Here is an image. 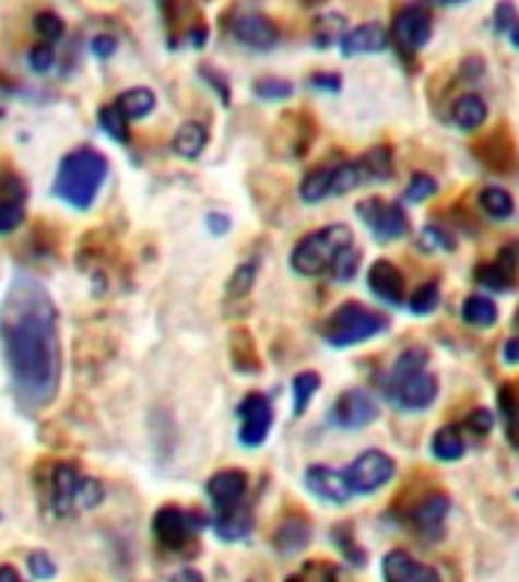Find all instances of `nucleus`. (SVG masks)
<instances>
[{"label": "nucleus", "mask_w": 519, "mask_h": 582, "mask_svg": "<svg viewBox=\"0 0 519 582\" xmlns=\"http://www.w3.org/2000/svg\"><path fill=\"white\" fill-rule=\"evenodd\" d=\"M3 358L10 370L15 404L25 413L49 406L61 385V340H58V312L49 292L31 276H19L0 316Z\"/></svg>", "instance_id": "nucleus-1"}, {"label": "nucleus", "mask_w": 519, "mask_h": 582, "mask_svg": "<svg viewBox=\"0 0 519 582\" xmlns=\"http://www.w3.org/2000/svg\"><path fill=\"white\" fill-rule=\"evenodd\" d=\"M109 162L107 155L97 150L80 146L64 155V162L58 167L52 194L58 201H64L73 210H89L95 203L97 191L107 182Z\"/></svg>", "instance_id": "nucleus-2"}, {"label": "nucleus", "mask_w": 519, "mask_h": 582, "mask_svg": "<svg viewBox=\"0 0 519 582\" xmlns=\"http://www.w3.org/2000/svg\"><path fill=\"white\" fill-rule=\"evenodd\" d=\"M353 244V230L346 225H328V228H319L314 234H307L295 252H292V268L300 273V276H319L334 268V261L350 249Z\"/></svg>", "instance_id": "nucleus-3"}, {"label": "nucleus", "mask_w": 519, "mask_h": 582, "mask_svg": "<svg viewBox=\"0 0 519 582\" xmlns=\"http://www.w3.org/2000/svg\"><path fill=\"white\" fill-rule=\"evenodd\" d=\"M386 328H389V319L382 312L370 310L365 304L346 300L328 316V322L322 325V337L328 340V346L346 349V346H355L362 340L377 337Z\"/></svg>", "instance_id": "nucleus-4"}, {"label": "nucleus", "mask_w": 519, "mask_h": 582, "mask_svg": "<svg viewBox=\"0 0 519 582\" xmlns=\"http://www.w3.org/2000/svg\"><path fill=\"white\" fill-rule=\"evenodd\" d=\"M204 525L207 519L198 513V510L189 513V510L170 507V503L152 515V534H155V541L162 543L164 549H174V553H177V549H186Z\"/></svg>", "instance_id": "nucleus-5"}, {"label": "nucleus", "mask_w": 519, "mask_h": 582, "mask_svg": "<svg viewBox=\"0 0 519 582\" xmlns=\"http://www.w3.org/2000/svg\"><path fill=\"white\" fill-rule=\"evenodd\" d=\"M343 474H346V483L353 488V495H374V491H380L382 486L392 483V476H396V459L380 452V449H368V452H362Z\"/></svg>", "instance_id": "nucleus-6"}, {"label": "nucleus", "mask_w": 519, "mask_h": 582, "mask_svg": "<svg viewBox=\"0 0 519 582\" xmlns=\"http://www.w3.org/2000/svg\"><path fill=\"white\" fill-rule=\"evenodd\" d=\"M389 40L396 43V49L404 55H413L432 40V13L425 3H408L404 10H398L392 25H389Z\"/></svg>", "instance_id": "nucleus-7"}, {"label": "nucleus", "mask_w": 519, "mask_h": 582, "mask_svg": "<svg viewBox=\"0 0 519 582\" xmlns=\"http://www.w3.org/2000/svg\"><path fill=\"white\" fill-rule=\"evenodd\" d=\"M237 416H240V443L244 447H261L273 428L271 401L264 394H246L237 406Z\"/></svg>", "instance_id": "nucleus-8"}, {"label": "nucleus", "mask_w": 519, "mask_h": 582, "mask_svg": "<svg viewBox=\"0 0 519 582\" xmlns=\"http://www.w3.org/2000/svg\"><path fill=\"white\" fill-rule=\"evenodd\" d=\"M355 210H358L362 222L374 230V237H380V240H398V237L408 234V216H404V210L398 203L368 198V201L358 203Z\"/></svg>", "instance_id": "nucleus-9"}, {"label": "nucleus", "mask_w": 519, "mask_h": 582, "mask_svg": "<svg viewBox=\"0 0 519 582\" xmlns=\"http://www.w3.org/2000/svg\"><path fill=\"white\" fill-rule=\"evenodd\" d=\"M380 419V406L370 397L365 389H350V392L338 394L334 401V421L346 428V431H358L368 428Z\"/></svg>", "instance_id": "nucleus-10"}, {"label": "nucleus", "mask_w": 519, "mask_h": 582, "mask_svg": "<svg viewBox=\"0 0 519 582\" xmlns=\"http://www.w3.org/2000/svg\"><path fill=\"white\" fill-rule=\"evenodd\" d=\"M85 476L76 464L61 461L55 464L52 476H49V491H52V510L58 515H70L80 510V488Z\"/></svg>", "instance_id": "nucleus-11"}, {"label": "nucleus", "mask_w": 519, "mask_h": 582, "mask_svg": "<svg viewBox=\"0 0 519 582\" xmlns=\"http://www.w3.org/2000/svg\"><path fill=\"white\" fill-rule=\"evenodd\" d=\"M386 394L401 409L420 413V409H428L437 401V380L428 370H420V373H413V377L396 382V385H386Z\"/></svg>", "instance_id": "nucleus-12"}, {"label": "nucleus", "mask_w": 519, "mask_h": 582, "mask_svg": "<svg viewBox=\"0 0 519 582\" xmlns=\"http://www.w3.org/2000/svg\"><path fill=\"white\" fill-rule=\"evenodd\" d=\"M232 34L234 40L244 43V46H249V49H271V46H276V40H280V31H276V25H273L271 19H264V15L259 13H244L234 19L232 25Z\"/></svg>", "instance_id": "nucleus-13"}, {"label": "nucleus", "mask_w": 519, "mask_h": 582, "mask_svg": "<svg viewBox=\"0 0 519 582\" xmlns=\"http://www.w3.org/2000/svg\"><path fill=\"white\" fill-rule=\"evenodd\" d=\"M304 483H307V488L314 491L316 498H322L328 503H346L350 495H353V488L346 483V474H338L334 467H326V464L307 467Z\"/></svg>", "instance_id": "nucleus-14"}, {"label": "nucleus", "mask_w": 519, "mask_h": 582, "mask_svg": "<svg viewBox=\"0 0 519 582\" xmlns=\"http://www.w3.org/2000/svg\"><path fill=\"white\" fill-rule=\"evenodd\" d=\"M450 498H447L444 491H432V495H425L423 501L413 503L410 522L423 531L425 537H440L444 522H447V515H450Z\"/></svg>", "instance_id": "nucleus-15"}, {"label": "nucleus", "mask_w": 519, "mask_h": 582, "mask_svg": "<svg viewBox=\"0 0 519 582\" xmlns=\"http://www.w3.org/2000/svg\"><path fill=\"white\" fill-rule=\"evenodd\" d=\"M25 182L10 170V174L3 177V186H0V230H3V234H13V230L25 222Z\"/></svg>", "instance_id": "nucleus-16"}, {"label": "nucleus", "mask_w": 519, "mask_h": 582, "mask_svg": "<svg viewBox=\"0 0 519 582\" xmlns=\"http://www.w3.org/2000/svg\"><path fill=\"white\" fill-rule=\"evenodd\" d=\"M368 285L370 292H374L380 300H386V304H392V307L404 304L408 283H404V273L398 271L392 261H386V258L374 261L368 268Z\"/></svg>", "instance_id": "nucleus-17"}, {"label": "nucleus", "mask_w": 519, "mask_h": 582, "mask_svg": "<svg viewBox=\"0 0 519 582\" xmlns=\"http://www.w3.org/2000/svg\"><path fill=\"white\" fill-rule=\"evenodd\" d=\"M382 577L392 582H432L440 573H437V568H428L408 553L396 549V553H386V558H382Z\"/></svg>", "instance_id": "nucleus-18"}, {"label": "nucleus", "mask_w": 519, "mask_h": 582, "mask_svg": "<svg viewBox=\"0 0 519 582\" xmlns=\"http://www.w3.org/2000/svg\"><path fill=\"white\" fill-rule=\"evenodd\" d=\"M310 537H314L310 522L300 513H292L273 531V549H276L280 556H298L300 549H307Z\"/></svg>", "instance_id": "nucleus-19"}, {"label": "nucleus", "mask_w": 519, "mask_h": 582, "mask_svg": "<svg viewBox=\"0 0 519 582\" xmlns=\"http://www.w3.org/2000/svg\"><path fill=\"white\" fill-rule=\"evenodd\" d=\"M246 474L244 471H219V474L210 476V483H207V495H210V501L216 503V510L222 507H234V503L244 501L246 495Z\"/></svg>", "instance_id": "nucleus-20"}, {"label": "nucleus", "mask_w": 519, "mask_h": 582, "mask_svg": "<svg viewBox=\"0 0 519 582\" xmlns=\"http://www.w3.org/2000/svg\"><path fill=\"white\" fill-rule=\"evenodd\" d=\"M386 43H389V31L380 25V22H368V25H358L353 27L346 37H343V52L346 55H374L382 52L386 49Z\"/></svg>", "instance_id": "nucleus-21"}, {"label": "nucleus", "mask_w": 519, "mask_h": 582, "mask_svg": "<svg viewBox=\"0 0 519 582\" xmlns=\"http://www.w3.org/2000/svg\"><path fill=\"white\" fill-rule=\"evenodd\" d=\"M480 162L492 167L495 174H510L514 164H517V152H514V140H505V131L492 134L489 140L477 143Z\"/></svg>", "instance_id": "nucleus-22"}, {"label": "nucleus", "mask_w": 519, "mask_h": 582, "mask_svg": "<svg viewBox=\"0 0 519 582\" xmlns=\"http://www.w3.org/2000/svg\"><path fill=\"white\" fill-rule=\"evenodd\" d=\"M252 525H256V519L240 503L216 510V534L222 541H244Z\"/></svg>", "instance_id": "nucleus-23"}, {"label": "nucleus", "mask_w": 519, "mask_h": 582, "mask_svg": "<svg viewBox=\"0 0 519 582\" xmlns=\"http://www.w3.org/2000/svg\"><path fill=\"white\" fill-rule=\"evenodd\" d=\"M450 116L452 122H456V128H462V131H477L480 124L486 122L489 109H486V100L480 95H462L456 97Z\"/></svg>", "instance_id": "nucleus-24"}, {"label": "nucleus", "mask_w": 519, "mask_h": 582, "mask_svg": "<svg viewBox=\"0 0 519 582\" xmlns=\"http://www.w3.org/2000/svg\"><path fill=\"white\" fill-rule=\"evenodd\" d=\"M207 140H210V134H207L204 122H182L174 134V152L186 162H194L207 150Z\"/></svg>", "instance_id": "nucleus-25"}, {"label": "nucleus", "mask_w": 519, "mask_h": 582, "mask_svg": "<svg viewBox=\"0 0 519 582\" xmlns=\"http://www.w3.org/2000/svg\"><path fill=\"white\" fill-rule=\"evenodd\" d=\"M498 406H502V413H505L507 443L519 449V380L505 382V385L498 389Z\"/></svg>", "instance_id": "nucleus-26"}, {"label": "nucleus", "mask_w": 519, "mask_h": 582, "mask_svg": "<svg viewBox=\"0 0 519 582\" xmlns=\"http://www.w3.org/2000/svg\"><path fill=\"white\" fill-rule=\"evenodd\" d=\"M425 365H428V349H425V346H410V349H404V353L396 358V365H392V370H389V380H386V385H396V382L408 380V377H413V373L425 370Z\"/></svg>", "instance_id": "nucleus-27"}, {"label": "nucleus", "mask_w": 519, "mask_h": 582, "mask_svg": "<svg viewBox=\"0 0 519 582\" xmlns=\"http://www.w3.org/2000/svg\"><path fill=\"white\" fill-rule=\"evenodd\" d=\"M462 319L474 328H492L498 322V307L486 295H471L462 304Z\"/></svg>", "instance_id": "nucleus-28"}, {"label": "nucleus", "mask_w": 519, "mask_h": 582, "mask_svg": "<svg viewBox=\"0 0 519 582\" xmlns=\"http://www.w3.org/2000/svg\"><path fill=\"white\" fill-rule=\"evenodd\" d=\"M116 107L122 109L131 122H137V119H146L152 109H155V95H152L150 88H128V92L116 97Z\"/></svg>", "instance_id": "nucleus-29"}, {"label": "nucleus", "mask_w": 519, "mask_h": 582, "mask_svg": "<svg viewBox=\"0 0 519 582\" xmlns=\"http://www.w3.org/2000/svg\"><path fill=\"white\" fill-rule=\"evenodd\" d=\"M480 210L486 213L495 222H505V218L514 216V198H510V191L498 189V186H486V189L480 191Z\"/></svg>", "instance_id": "nucleus-30"}, {"label": "nucleus", "mask_w": 519, "mask_h": 582, "mask_svg": "<svg viewBox=\"0 0 519 582\" xmlns=\"http://www.w3.org/2000/svg\"><path fill=\"white\" fill-rule=\"evenodd\" d=\"M432 455H435L437 461L462 459L464 455L462 431H459V428H452V425H447V428L435 431V437H432Z\"/></svg>", "instance_id": "nucleus-31"}, {"label": "nucleus", "mask_w": 519, "mask_h": 582, "mask_svg": "<svg viewBox=\"0 0 519 582\" xmlns=\"http://www.w3.org/2000/svg\"><path fill=\"white\" fill-rule=\"evenodd\" d=\"M232 361L237 370L246 373H259V353H256V343L249 337V331H234L232 334Z\"/></svg>", "instance_id": "nucleus-32"}, {"label": "nucleus", "mask_w": 519, "mask_h": 582, "mask_svg": "<svg viewBox=\"0 0 519 582\" xmlns=\"http://www.w3.org/2000/svg\"><path fill=\"white\" fill-rule=\"evenodd\" d=\"M331 182H334V167H319L314 174H307L300 182V201L319 203L331 194Z\"/></svg>", "instance_id": "nucleus-33"}, {"label": "nucleus", "mask_w": 519, "mask_h": 582, "mask_svg": "<svg viewBox=\"0 0 519 582\" xmlns=\"http://www.w3.org/2000/svg\"><path fill=\"white\" fill-rule=\"evenodd\" d=\"M331 541H334V546L341 549L343 558H350V565H355V568H362V565L368 561V553L355 543L353 522H341V525H334V528H331Z\"/></svg>", "instance_id": "nucleus-34"}, {"label": "nucleus", "mask_w": 519, "mask_h": 582, "mask_svg": "<svg viewBox=\"0 0 519 582\" xmlns=\"http://www.w3.org/2000/svg\"><path fill=\"white\" fill-rule=\"evenodd\" d=\"M358 164H362L365 179H389L392 177V150L389 146H370Z\"/></svg>", "instance_id": "nucleus-35"}, {"label": "nucleus", "mask_w": 519, "mask_h": 582, "mask_svg": "<svg viewBox=\"0 0 519 582\" xmlns=\"http://www.w3.org/2000/svg\"><path fill=\"white\" fill-rule=\"evenodd\" d=\"M97 122H101V128H104V131L116 140V143H122L125 146V143L131 140V134H128V122H131V119H128L122 109L116 107V104H113V107H101V112H97Z\"/></svg>", "instance_id": "nucleus-36"}, {"label": "nucleus", "mask_w": 519, "mask_h": 582, "mask_svg": "<svg viewBox=\"0 0 519 582\" xmlns=\"http://www.w3.org/2000/svg\"><path fill=\"white\" fill-rule=\"evenodd\" d=\"M319 392V377L310 373V370H304L298 373L295 380H292V397H295V416H304L307 413V404H310V397Z\"/></svg>", "instance_id": "nucleus-37"}, {"label": "nucleus", "mask_w": 519, "mask_h": 582, "mask_svg": "<svg viewBox=\"0 0 519 582\" xmlns=\"http://www.w3.org/2000/svg\"><path fill=\"white\" fill-rule=\"evenodd\" d=\"M252 92H256V97H261V100H286V97H292V92H295V85L288 80L264 76V80L252 85Z\"/></svg>", "instance_id": "nucleus-38"}, {"label": "nucleus", "mask_w": 519, "mask_h": 582, "mask_svg": "<svg viewBox=\"0 0 519 582\" xmlns=\"http://www.w3.org/2000/svg\"><path fill=\"white\" fill-rule=\"evenodd\" d=\"M256 273H259V261H246V264H240V268L234 271L232 283H228V295H232V298H244L246 292L252 288V283H256Z\"/></svg>", "instance_id": "nucleus-39"}, {"label": "nucleus", "mask_w": 519, "mask_h": 582, "mask_svg": "<svg viewBox=\"0 0 519 582\" xmlns=\"http://www.w3.org/2000/svg\"><path fill=\"white\" fill-rule=\"evenodd\" d=\"M437 300H440V288L437 283H425L420 285L416 292H413V298H410V312H416V316H425V312H432L437 307Z\"/></svg>", "instance_id": "nucleus-40"}, {"label": "nucleus", "mask_w": 519, "mask_h": 582, "mask_svg": "<svg viewBox=\"0 0 519 582\" xmlns=\"http://www.w3.org/2000/svg\"><path fill=\"white\" fill-rule=\"evenodd\" d=\"M34 31L43 43H55L64 34V22L55 13H37L34 15Z\"/></svg>", "instance_id": "nucleus-41"}, {"label": "nucleus", "mask_w": 519, "mask_h": 582, "mask_svg": "<svg viewBox=\"0 0 519 582\" xmlns=\"http://www.w3.org/2000/svg\"><path fill=\"white\" fill-rule=\"evenodd\" d=\"M495 264L502 268V273L507 276V283H510V288L519 283V240L517 244L505 246L502 252H498V258H495Z\"/></svg>", "instance_id": "nucleus-42"}, {"label": "nucleus", "mask_w": 519, "mask_h": 582, "mask_svg": "<svg viewBox=\"0 0 519 582\" xmlns=\"http://www.w3.org/2000/svg\"><path fill=\"white\" fill-rule=\"evenodd\" d=\"M437 191V182L428 174H413L408 182V191H404V198L413 203H423L425 198H432Z\"/></svg>", "instance_id": "nucleus-43"}, {"label": "nucleus", "mask_w": 519, "mask_h": 582, "mask_svg": "<svg viewBox=\"0 0 519 582\" xmlns=\"http://www.w3.org/2000/svg\"><path fill=\"white\" fill-rule=\"evenodd\" d=\"M52 64H55L52 43H40V46H34V49L27 52V68L34 70V73H49Z\"/></svg>", "instance_id": "nucleus-44"}, {"label": "nucleus", "mask_w": 519, "mask_h": 582, "mask_svg": "<svg viewBox=\"0 0 519 582\" xmlns=\"http://www.w3.org/2000/svg\"><path fill=\"white\" fill-rule=\"evenodd\" d=\"M355 268H358V249L350 246L346 252H343L338 261H334V268H331V276L338 280V283H346V280H353Z\"/></svg>", "instance_id": "nucleus-45"}, {"label": "nucleus", "mask_w": 519, "mask_h": 582, "mask_svg": "<svg viewBox=\"0 0 519 582\" xmlns=\"http://www.w3.org/2000/svg\"><path fill=\"white\" fill-rule=\"evenodd\" d=\"M477 283L486 285V288H492V292H507L510 288V283H507V276L502 273V268L492 261V264H483L477 271Z\"/></svg>", "instance_id": "nucleus-46"}, {"label": "nucleus", "mask_w": 519, "mask_h": 582, "mask_svg": "<svg viewBox=\"0 0 519 582\" xmlns=\"http://www.w3.org/2000/svg\"><path fill=\"white\" fill-rule=\"evenodd\" d=\"M492 425H495V416H492V409H483V406L471 409V413H468V419H464V428H468V431H474L477 437H486V433L492 431Z\"/></svg>", "instance_id": "nucleus-47"}, {"label": "nucleus", "mask_w": 519, "mask_h": 582, "mask_svg": "<svg viewBox=\"0 0 519 582\" xmlns=\"http://www.w3.org/2000/svg\"><path fill=\"white\" fill-rule=\"evenodd\" d=\"M27 570H31L34 580H49V577H55L52 556H46V553H31V556H27Z\"/></svg>", "instance_id": "nucleus-48"}, {"label": "nucleus", "mask_w": 519, "mask_h": 582, "mask_svg": "<svg viewBox=\"0 0 519 582\" xmlns=\"http://www.w3.org/2000/svg\"><path fill=\"white\" fill-rule=\"evenodd\" d=\"M101 501H104V486L97 479L85 476V483L80 488V510H95Z\"/></svg>", "instance_id": "nucleus-49"}, {"label": "nucleus", "mask_w": 519, "mask_h": 582, "mask_svg": "<svg viewBox=\"0 0 519 582\" xmlns=\"http://www.w3.org/2000/svg\"><path fill=\"white\" fill-rule=\"evenodd\" d=\"M495 27L498 31H514L517 27V7L510 0H502L498 10H495Z\"/></svg>", "instance_id": "nucleus-50"}, {"label": "nucleus", "mask_w": 519, "mask_h": 582, "mask_svg": "<svg viewBox=\"0 0 519 582\" xmlns=\"http://www.w3.org/2000/svg\"><path fill=\"white\" fill-rule=\"evenodd\" d=\"M201 73H204V80L210 82L213 88H216L219 97H222V104L228 107V104H232V88H228V82L222 80V76H216V73H213V70H210V68H201Z\"/></svg>", "instance_id": "nucleus-51"}, {"label": "nucleus", "mask_w": 519, "mask_h": 582, "mask_svg": "<svg viewBox=\"0 0 519 582\" xmlns=\"http://www.w3.org/2000/svg\"><path fill=\"white\" fill-rule=\"evenodd\" d=\"M92 52H95L97 58H109V55L116 52V37H109V34L95 37V40H92Z\"/></svg>", "instance_id": "nucleus-52"}, {"label": "nucleus", "mask_w": 519, "mask_h": 582, "mask_svg": "<svg viewBox=\"0 0 519 582\" xmlns=\"http://www.w3.org/2000/svg\"><path fill=\"white\" fill-rule=\"evenodd\" d=\"M423 240H425V246H428V249H437V246H440V249H452L450 240H447V237H444V234H440L437 228H425Z\"/></svg>", "instance_id": "nucleus-53"}, {"label": "nucleus", "mask_w": 519, "mask_h": 582, "mask_svg": "<svg viewBox=\"0 0 519 582\" xmlns=\"http://www.w3.org/2000/svg\"><path fill=\"white\" fill-rule=\"evenodd\" d=\"M480 73H483V61H480V58H468L462 64V73H459V76H462L464 82H474L480 80Z\"/></svg>", "instance_id": "nucleus-54"}, {"label": "nucleus", "mask_w": 519, "mask_h": 582, "mask_svg": "<svg viewBox=\"0 0 519 582\" xmlns=\"http://www.w3.org/2000/svg\"><path fill=\"white\" fill-rule=\"evenodd\" d=\"M310 85H314V88H328V92H341V80H338V76H326V73L314 76Z\"/></svg>", "instance_id": "nucleus-55"}, {"label": "nucleus", "mask_w": 519, "mask_h": 582, "mask_svg": "<svg viewBox=\"0 0 519 582\" xmlns=\"http://www.w3.org/2000/svg\"><path fill=\"white\" fill-rule=\"evenodd\" d=\"M304 573H307V577H338L341 570L328 568V565H307V568H304Z\"/></svg>", "instance_id": "nucleus-56"}, {"label": "nucleus", "mask_w": 519, "mask_h": 582, "mask_svg": "<svg viewBox=\"0 0 519 582\" xmlns=\"http://www.w3.org/2000/svg\"><path fill=\"white\" fill-rule=\"evenodd\" d=\"M502 358H505L507 365H517L519 361V340H507L505 349H502Z\"/></svg>", "instance_id": "nucleus-57"}, {"label": "nucleus", "mask_w": 519, "mask_h": 582, "mask_svg": "<svg viewBox=\"0 0 519 582\" xmlns=\"http://www.w3.org/2000/svg\"><path fill=\"white\" fill-rule=\"evenodd\" d=\"M210 230H213V234H216V230H228V218L210 216Z\"/></svg>", "instance_id": "nucleus-58"}, {"label": "nucleus", "mask_w": 519, "mask_h": 582, "mask_svg": "<svg viewBox=\"0 0 519 582\" xmlns=\"http://www.w3.org/2000/svg\"><path fill=\"white\" fill-rule=\"evenodd\" d=\"M0 573H3L7 580H19V573H15V570L10 568V565H3V570H0Z\"/></svg>", "instance_id": "nucleus-59"}, {"label": "nucleus", "mask_w": 519, "mask_h": 582, "mask_svg": "<svg viewBox=\"0 0 519 582\" xmlns=\"http://www.w3.org/2000/svg\"><path fill=\"white\" fill-rule=\"evenodd\" d=\"M432 7H450V3H459V0H428Z\"/></svg>", "instance_id": "nucleus-60"}, {"label": "nucleus", "mask_w": 519, "mask_h": 582, "mask_svg": "<svg viewBox=\"0 0 519 582\" xmlns=\"http://www.w3.org/2000/svg\"><path fill=\"white\" fill-rule=\"evenodd\" d=\"M510 43H514V46H517V49H519V22H517V27L510 31Z\"/></svg>", "instance_id": "nucleus-61"}, {"label": "nucleus", "mask_w": 519, "mask_h": 582, "mask_svg": "<svg viewBox=\"0 0 519 582\" xmlns=\"http://www.w3.org/2000/svg\"><path fill=\"white\" fill-rule=\"evenodd\" d=\"M162 3H164V0H162Z\"/></svg>", "instance_id": "nucleus-62"}]
</instances>
